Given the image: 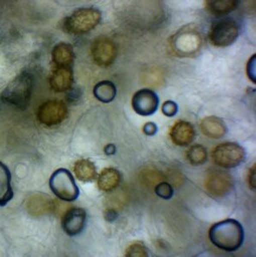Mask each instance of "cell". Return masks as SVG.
<instances>
[{
	"instance_id": "obj_15",
	"label": "cell",
	"mask_w": 256,
	"mask_h": 257,
	"mask_svg": "<svg viewBox=\"0 0 256 257\" xmlns=\"http://www.w3.org/2000/svg\"><path fill=\"white\" fill-rule=\"evenodd\" d=\"M73 83V71L71 67H57L51 76L50 85L55 92H64Z\"/></svg>"
},
{
	"instance_id": "obj_2",
	"label": "cell",
	"mask_w": 256,
	"mask_h": 257,
	"mask_svg": "<svg viewBox=\"0 0 256 257\" xmlns=\"http://www.w3.org/2000/svg\"><path fill=\"white\" fill-rule=\"evenodd\" d=\"M33 77L28 71L18 74L6 86L1 94L4 102L15 106L16 108L26 110L32 95Z\"/></svg>"
},
{
	"instance_id": "obj_11",
	"label": "cell",
	"mask_w": 256,
	"mask_h": 257,
	"mask_svg": "<svg viewBox=\"0 0 256 257\" xmlns=\"http://www.w3.org/2000/svg\"><path fill=\"white\" fill-rule=\"evenodd\" d=\"M158 104L159 99L156 93L147 88L138 91L132 99L134 111L141 116H150L155 113Z\"/></svg>"
},
{
	"instance_id": "obj_1",
	"label": "cell",
	"mask_w": 256,
	"mask_h": 257,
	"mask_svg": "<svg viewBox=\"0 0 256 257\" xmlns=\"http://www.w3.org/2000/svg\"><path fill=\"white\" fill-rule=\"evenodd\" d=\"M209 237L216 247L224 251L234 252L244 242V229L236 219H225L212 225Z\"/></svg>"
},
{
	"instance_id": "obj_26",
	"label": "cell",
	"mask_w": 256,
	"mask_h": 257,
	"mask_svg": "<svg viewBox=\"0 0 256 257\" xmlns=\"http://www.w3.org/2000/svg\"><path fill=\"white\" fill-rule=\"evenodd\" d=\"M162 111L165 116L173 117L178 111V105H177V103L172 101V100L165 101L162 104Z\"/></svg>"
},
{
	"instance_id": "obj_13",
	"label": "cell",
	"mask_w": 256,
	"mask_h": 257,
	"mask_svg": "<svg viewBox=\"0 0 256 257\" xmlns=\"http://www.w3.org/2000/svg\"><path fill=\"white\" fill-rule=\"evenodd\" d=\"M26 208L30 215L41 217L53 212L54 204L49 196L42 193H36L27 200Z\"/></svg>"
},
{
	"instance_id": "obj_28",
	"label": "cell",
	"mask_w": 256,
	"mask_h": 257,
	"mask_svg": "<svg viewBox=\"0 0 256 257\" xmlns=\"http://www.w3.org/2000/svg\"><path fill=\"white\" fill-rule=\"evenodd\" d=\"M255 165H253L247 173V184L253 190H255Z\"/></svg>"
},
{
	"instance_id": "obj_18",
	"label": "cell",
	"mask_w": 256,
	"mask_h": 257,
	"mask_svg": "<svg viewBox=\"0 0 256 257\" xmlns=\"http://www.w3.org/2000/svg\"><path fill=\"white\" fill-rule=\"evenodd\" d=\"M121 174L115 168H106L103 170L98 177V188L103 191L109 192L118 187L121 183Z\"/></svg>"
},
{
	"instance_id": "obj_8",
	"label": "cell",
	"mask_w": 256,
	"mask_h": 257,
	"mask_svg": "<svg viewBox=\"0 0 256 257\" xmlns=\"http://www.w3.org/2000/svg\"><path fill=\"white\" fill-rule=\"evenodd\" d=\"M234 182L230 173L218 169H210L206 173L205 186L215 197H224L232 190Z\"/></svg>"
},
{
	"instance_id": "obj_10",
	"label": "cell",
	"mask_w": 256,
	"mask_h": 257,
	"mask_svg": "<svg viewBox=\"0 0 256 257\" xmlns=\"http://www.w3.org/2000/svg\"><path fill=\"white\" fill-rule=\"evenodd\" d=\"M117 54L116 47L111 40L100 37L92 45V57L101 67H109L114 63Z\"/></svg>"
},
{
	"instance_id": "obj_14",
	"label": "cell",
	"mask_w": 256,
	"mask_h": 257,
	"mask_svg": "<svg viewBox=\"0 0 256 257\" xmlns=\"http://www.w3.org/2000/svg\"><path fill=\"white\" fill-rule=\"evenodd\" d=\"M169 136L176 145L187 146L191 144L195 138V128L189 122L180 120L171 127Z\"/></svg>"
},
{
	"instance_id": "obj_17",
	"label": "cell",
	"mask_w": 256,
	"mask_h": 257,
	"mask_svg": "<svg viewBox=\"0 0 256 257\" xmlns=\"http://www.w3.org/2000/svg\"><path fill=\"white\" fill-rule=\"evenodd\" d=\"M52 59L56 67H71L74 60L73 48L67 43H59L53 47Z\"/></svg>"
},
{
	"instance_id": "obj_30",
	"label": "cell",
	"mask_w": 256,
	"mask_h": 257,
	"mask_svg": "<svg viewBox=\"0 0 256 257\" xmlns=\"http://www.w3.org/2000/svg\"><path fill=\"white\" fill-rule=\"evenodd\" d=\"M104 151L106 153V155H113L115 153V147L113 144H109L104 149Z\"/></svg>"
},
{
	"instance_id": "obj_7",
	"label": "cell",
	"mask_w": 256,
	"mask_h": 257,
	"mask_svg": "<svg viewBox=\"0 0 256 257\" xmlns=\"http://www.w3.org/2000/svg\"><path fill=\"white\" fill-rule=\"evenodd\" d=\"M212 158L218 167L230 169L241 165L244 161L245 151L237 144L224 143L219 144L212 150Z\"/></svg>"
},
{
	"instance_id": "obj_24",
	"label": "cell",
	"mask_w": 256,
	"mask_h": 257,
	"mask_svg": "<svg viewBox=\"0 0 256 257\" xmlns=\"http://www.w3.org/2000/svg\"><path fill=\"white\" fill-rule=\"evenodd\" d=\"M126 256H148V249L141 242H135L130 244L126 250Z\"/></svg>"
},
{
	"instance_id": "obj_5",
	"label": "cell",
	"mask_w": 256,
	"mask_h": 257,
	"mask_svg": "<svg viewBox=\"0 0 256 257\" xmlns=\"http://www.w3.org/2000/svg\"><path fill=\"white\" fill-rule=\"evenodd\" d=\"M49 186L53 194L65 202H73L79 196V189L68 170L59 168L51 176Z\"/></svg>"
},
{
	"instance_id": "obj_27",
	"label": "cell",
	"mask_w": 256,
	"mask_h": 257,
	"mask_svg": "<svg viewBox=\"0 0 256 257\" xmlns=\"http://www.w3.org/2000/svg\"><path fill=\"white\" fill-rule=\"evenodd\" d=\"M247 76H249L253 82H255V55L251 58L247 64Z\"/></svg>"
},
{
	"instance_id": "obj_3",
	"label": "cell",
	"mask_w": 256,
	"mask_h": 257,
	"mask_svg": "<svg viewBox=\"0 0 256 257\" xmlns=\"http://www.w3.org/2000/svg\"><path fill=\"white\" fill-rule=\"evenodd\" d=\"M203 38L200 30L195 25H187L182 28L171 38L170 46L176 54L182 57L195 55L200 52Z\"/></svg>"
},
{
	"instance_id": "obj_22",
	"label": "cell",
	"mask_w": 256,
	"mask_h": 257,
	"mask_svg": "<svg viewBox=\"0 0 256 257\" xmlns=\"http://www.w3.org/2000/svg\"><path fill=\"white\" fill-rule=\"evenodd\" d=\"M0 166H1V198H0V203H1V206H5L13 197V191H12V185H11L12 175H11L9 169L3 163L0 164Z\"/></svg>"
},
{
	"instance_id": "obj_25",
	"label": "cell",
	"mask_w": 256,
	"mask_h": 257,
	"mask_svg": "<svg viewBox=\"0 0 256 257\" xmlns=\"http://www.w3.org/2000/svg\"><path fill=\"white\" fill-rule=\"evenodd\" d=\"M155 193L160 198L168 200L172 198V196L174 195V190L170 184L166 182H162L156 185L155 188Z\"/></svg>"
},
{
	"instance_id": "obj_6",
	"label": "cell",
	"mask_w": 256,
	"mask_h": 257,
	"mask_svg": "<svg viewBox=\"0 0 256 257\" xmlns=\"http://www.w3.org/2000/svg\"><path fill=\"white\" fill-rule=\"evenodd\" d=\"M239 25L231 18H224L213 24L210 30L209 39L213 46L218 47H228L238 38Z\"/></svg>"
},
{
	"instance_id": "obj_4",
	"label": "cell",
	"mask_w": 256,
	"mask_h": 257,
	"mask_svg": "<svg viewBox=\"0 0 256 257\" xmlns=\"http://www.w3.org/2000/svg\"><path fill=\"white\" fill-rule=\"evenodd\" d=\"M102 19L100 11L95 8H81L65 18L63 27L73 35H83L94 30Z\"/></svg>"
},
{
	"instance_id": "obj_29",
	"label": "cell",
	"mask_w": 256,
	"mask_h": 257,
	"mask_svg": "<svg viewBox=\"0 0 256 257\" xmlns=\"http://www.w3.org/2000/svg\"><path fill=\"white\" fill-rule=\"evenodd\" d=\"M156 131H157L156 125L152 122L145 123L144 128H143V132H144V134L147 135V136H154L156 134Z\"/></svg>"
},
{
	"instance_id": "obj_9",
	"label": "cell",
	"mask_w": 256,
	"mask_h": 257,
	"mask_svg": "<svg viewBox=\"0 0 256 257\" xmlns=\"http://www.w3.org/2000/svg\"><path fill=\"white\" fill-rule=\"evenodd\" d=\"M67 107L60 100H47L39 107V122L47 126L58 125L67 116Z\"/></svg>"
},
{
	"instance_id": "obj_16",
	"label": "cell",
	"mask_w": 256,
	"mask_h": 257,
	"mask_svg": "<svg viewBox=\"0 0 256 257\" xmlns=\"http://www.w3.org/2000/svg\"><path fill=\"white\" fill-rule=\"evenodd\" d=\"M200 130L207 138L219 139L226 134L227 127L219 117L211 116L206 117L200 123Z\"/></svg>"
},
{
	"instance_id": "obj_31",
	"label": "cell",
	"mask_w": 256,
	"mask_h": 257,
	"mask_svg": "<svg viewBox=\"0 0 256 257\" xmlns=\"http://www.w3.org/2000/svg\"><path fill=\"white\" fill-rule=\"evenodd\" d=\"M106 219L108 220H114L116 219V213L115 211H108V214H107Z\"/></svg>"
},
{
	"instance_id": "obj_23",
	"label": "cell",
	"mask_w": 256,
	"mask_h": 257,
	"mask_svg": "<svg viewBox=\"0 0 256 257\" xmlns=\"http://www.w3.org/2000/svg\"><path fill=\"white\" fill-rule=\"evenodd\" d=\"M187 158L191 165L200 166L205 163L207 159V153L203 146L196 144L192 146L187 153Z\"/></svg>"
},
{
	"instance_id": "obj_19",
	"label": "cell",
	"mask_w": 256,
	"mask_h": 257,
	"mask_svg": "<svg viewBox=\"0 0 256 257\" xmlns=\"http://www.w3.org/2000/svg\"><path fill=\"white\" fill-rule=\"evenodd\" d=\"M74 173L80 181L92 182L97 178V167L92 161L82 159L74 165Z\"/></svg>"
},
{
	"instance_id": "obj_12",
	"label": "cell",
	"mask_w": 256,
	"mask_h": 257,
	"mask_svg": "<svg viewBox=\"0 0 256 257\" xmlns=\"http://www.w3.org/2000/svg\"><path fill=\"white\" fill-rule=\"evenodd\" d=\"M86 212L83 208H70L62 219V227L69 236H76L83 230L86 224Z\"/></svg>"
},
{
	"instance_id": "obj_20",
	"label": "cell",
	"mask_w": 256,
	"mask_h": 257,
	"mask_svg": "<svg viewBox=\"0 0 256 257\" xmlns=\"http://www.w3.org/2000/svg\"><path fill=\"white\" fill-rule=\"evenodd\" d=\"M236 0H207L206 10L214 16H224L233 12L238 6Z\"/></svg>"
},
{
	"instance_id": "obj_21",
	"label": "cell",
	"mask_w": 256,
	"mask_h": 257,
	"mask_svg": "<svg viewBox=\"0 0 256 257\" xmlns=\"http://www.w3.org/2000/svg\"><path fill=\"white\" fill-rule=\"evenodd\" d=\"M95 97L103 103H109L115 99L116 95L115 85L110 81H102L96 85L93 89Z\"/></svg>"
}]
</instances>
